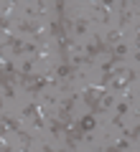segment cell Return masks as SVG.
<instances>
[{"mask_svg": "<svg viewBox=\"0 0 140 152\" xmlns=\"http://www.w3.org/2000/svg\"><path fill=\"white\" fill-rule=\"evenodd\" d=\"M133 46H135V48H138V51H140V31H138V33H135V38H133Z\"/></svg>", "mask_w": 140, "mask_h": 152, "instance_id": "cell-4", "label": "cell"}, {"mask_svg": "<svg viewBox=\"0 0 140 152\" xmlns=\"http://www.w3.org/2000/svg\"><path fill=\"white\" fill-rule=\"evenodd\" d=\"M89 18H76V20H74V33H76V36H84V33L87 31H89Z\"/></svg>", "mask_w": 140, "mask_h": 152, "instance_id": "cell-2", "label": "cell"}, {"mask_svg": "<svg viewBox=\"0 0 140 152\" xmlns=\"http://www.w3.org/2000/svg\"><path fill=\"white\" fill-rule=\"evenodd\" d=\"M79 122V127H81V132H94L97 129V114H84V117H81V119H76Z\"/></svg>", "mask_w": 140, "mask_h": 152, "instance_id": "cell-1", "label": "cell"}, {"mask_svg": "<svg viewBox=\"0 0 140 152\" xmlns=\"http://www.w3.org/2000/svg\"><path fill=\"white\" fill-rule=\"evenodd\" d=\"M130 107H133V96H127L125 102H117V104H115V114H117V117H125V114L130 112Z\"/></svg>", "mask_w": 140, "mask_h": 152, "instance_id": "cell-3", "label": "cell"}]
</instances>
